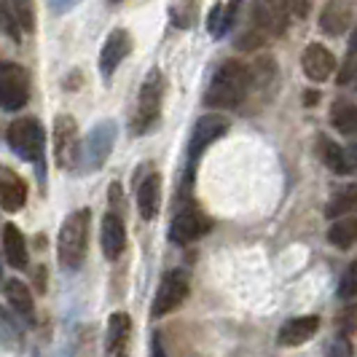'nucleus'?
I'll return each instance as SVG.
<instances>
[{
  "label": "nucleus",
  "instance_id": "nucleus-1",
  "mask_svg": "<svg viewBox=\"0 0 357 357\" xmlns=\"http://www.w3.org/2000/svg\"><path fill=\"white\" fill-rule=\"evenodd\" d=\"M252 84V73L248 65L236 62V59H229L223 62L218 70H215L213 81L207 86V94H204V105L210 107H220V110H231V107H239L242 100L248 97Z\"/></svg>",
  "mask_w": 357,
  "mask_h": 357
},
{
  "label": "nucleus",
  "instance_id": "nucleus-2",
  "mask_svg": "<svg viewBox=\"0 0 357 357\" xmlns=\"http://www.w3.org/2000/svg\"><path fill=\"white\" fill-rule=\"evenodd\" d=\"M89 231H91V210L81 207L62 223L59 239H56V255L62 268H78L86 261L89 250Z\"/></svg>",
  "mask_w": 357,
  "mask_h": 357
},
{
  "label": "nucleus",
  "instance_id": "nucleus-3",
  "mask_svg": "<svg viewBox=\"0 0 357 357\" xmlns=\"http://www.w3.org/2000/svg\"><path fill=\"white\" fill-rule=\"evenodd\" d=\"M116 135H119V129H116L113 121H100V124L94 126L86 135V140L78 145V156H75L78 172H97V169H102L107 156L113 153Z\"/></svg>",
  "mask_w": 357,
  "mask_h": 357
},
{
  "label": "nucleus",
  "instance_id": "nucleus-4",
  "mask_svg": "<svg viewBox=\"0 0 357 357\" xmlns=\"http://www.w3.org/2000/svg\"><path fill=\"white\" fill-rule=\"evenodd\" d=\"M161 100H164V75H161V70L153 68L145 75L140 100H137V113L132 119V132L135 135H145L148 129L156 126L161 116Z\"/></svg>",
  "mask_w": 357,
  "mask_h": 357
},
{
  "label": "nucleus",
  "instance_id": "nucleus-5",
  "mask_svg": "<svg viewBox=\"0 0 357 357\" xmlns=\"http://www.w3.org/2000/svg\"><path fill=\"white\" fill-rule=\"evenodd\" d=\"M6 137H8V145L19 159H40V153H43V126L38 124L36 119H17L8 126Z\"/></svg>",
  "mask_w": 357,
  "mask_h": 357
},
{
  "label": "nucleus",
  "instance_id": "nucleus-6",
  "mask_svg": "<svg viewBox=\"0 0 357 357\" xmlns=\"http://www.w3.org/2000/svg\"><path fill=\"white\" fill-rule=\"evenodd\" d=\"M30 100V78L14 62H0V107L19 110Z\"/></svg>",
  "mask_w": 357,
  "mask_h": 357
},
{
  "label": "nucleus",
  "instance_id": "nucleus-7",
  "mask_svg": "<svg viewBox=\"0 0 357 357\" xmlns=\"http://www.w3.org/2000/svg\"><path fill=\"white\" fill-rule=\"evenodd\" d=\"M226 132H229V121L218 113L199 119L197 126H194V135H191V143H188V178L194 175V167H197L199 156L204 153V148L213 145L215 140H220Z\"/></svg>",
  "mask_w": 357,
  "mask_h": 357
},
{
  "label": "nucleus",
  "instance_id": "nucleus-8",
  "mask_svg": "<svg viewBox=\"0 0 357 357\" xmlns=\"http://www.w3.org/2000/svg\"><path fill=\"white\" fill-rule=\"evenodd\" d=\"M185 298H188V277H185V271H169V274H164L159 290H156L151 314L164 317V314L175 312Z\"/></svg>",
  "mask_w": 357,
  "mask_h": 357
},
{
  "label": "nucleus",
  "instance_id": "nucleus-9",
  "mask_svg": "<svg viewBox=\"0 0 357 357\" xmlns=\"http://www.w3.org/2000/svg\"><path fill=\"white\" fill-rule=\"evenodd\" d=\"M210 229H213V220L197 207H188L175 215V220L169 226V239L178 245H191V242L202 239Z\"/></svg>",
  "mask_w": 357,
  "mask_h": 357
},
{
  "label": "nucleus",
  "instance_id": "nucleus-10",
  "mask_svg": "<svg viewBox=\"0 0 357 357\" xmlns=\"http://www.w3.org/2000/svg\"><path fill=\"white\" fill-rule=\"evenodd\" d=\"M54 161L56 167H70L78 156V126L73 116L54 119Z\"/></svg>",
  "mask_w": 357,
  "mask_h": 357
},
{
  "label": "nucleus",
  "instance_id": "nucleus-11",
  "mask_svg": "<svg viewBox=\"0 0 357 357\" xmlns=\"http://www.w3.org/2000/svg\"><path fill=\"white\" fill-rule=\"evenodd\" d=\"M301 68H304L309 81L322 84V81L331 78V73H333V68H336V59H333V54L328 52L325 46H320V43H309V46L304 49V54H301Z\"/></svg>",
  "mask_w": 357,
  "mask_h": 357
},
{
  "label": "nucleus",
  "instance_id": "nucleus-12",
  "mask_svg": "<svg viewBox=\"0 0 357 357\" xmlns=\"http://www.w3.org/2000/svg\"><path fill=\"white\" fill-rule=\"evenodd\" d=\"M129 339H132V320L124 312L110 314L105 336V357H126L129 355Z\"/></svg>",
  "mask_w": 357,
  "mask_h": 357
},
{
  "label": "nucleus",
  "instance_id": "nucleus-13",
  "mask_svg": "<svg viewBox=\"0 0 357 357\" xmlns=\"http://www.w3.org/2000/svg\"><path fill=\"white\" fill-rule=\"evenodd\" d=\"M132 52V38L126 30H113L110 36H107L105 46H102V54H100V73L110 78L116 68L124 62V56Z\"/></svg>",
  "mask_w": 357,
  "mask_h": 357
},
{
  "label": "nucleus",
  "instance_id": "nucleus-14",
  "mask_svg": "<svg viewBox=\"0 0 357 357\" xmlns=\"http://www.w3.org/2000/svg\"><path fill=\"white\" fill-rule=\"evenodd\" d=\"M27 202V185L14 169L0 167V207L8 213H19Z\"/></svg>",
  "mask_w": 357,
  "mask_h": 357
},
{
  "label": "nucleus",
  "instance_id": "nucleus-15",
  "mask_svg": "<svg viewBox=\"0 0 357 357\" xmlns=\"http://www.w3.org/2000/svg\"><path fill=\"white\" fill-rule=\"evenodd\" d=\"M352 17H355L352 0H328V6L322 8V14H320L322 33H328V36H341V33H347V27L352 24Z\"/></svg>",
  "mask_w": 357,
  "mask_h": 357
},
{
  "label": "nucleus",
  "instance_id": "nucleus-16",
  "mask_svg": "<svg viewBox=\"0 0 357 357\" xmlns=\"http://www.w3.org/2000/svg\"><path fill=\"white\" fill-rule=\"evenodd\" d=\"M100 239H102V252L107 261H116L126 248V229L124 220L116 213H107L102 218V229H100Z\"/></svg>",
  "mask_w": 357,
  "mask_h": 357
},
{
  "label": "nucleus",
  "instance_id": "nucleus-17",
  "mask_svg": "<svg viewBox=\"0 0 357 357\" xmlns=\"http://www.w3.org/2000/svg\"><path fill=\"white\" fill-rule=\"evenodd\" d=\"M317 328H320V317H314V314L293 317V320H287L280 328V336L277 339H280L282 347H301V344H306V341L317 333Z\"/></svg>",
  "mask_w": 357,
  "mask_h": 357
},
{
  "label": "nucleus",
  "instance_id": "nucleus-18",
  "mask_svg": "<svg viewBox=\"0 0 357 357\" xmlns=\"http://www.w3.org/2000/svg\"><path fill=\"white\" fill-rule=\"evenodd\" d=\"M161 207V178L151 172L148 178L137 185V210L145 220H153Z\"/></svg>",
  "mask_w": 357,
  "mask_h": 357
},
{
  "label": "nucleus",
  "instance_id": "nucleus-19",
  "mask_svg": "<svg viewBox=\"0 0 357 357\" xmlns=\"http://www.w3.org/2000/svg\"><path fill=\"white\" fill-rule=\"evenodd\" d=\"M3 252H6V261L11 264L14 268H24L27 266V242H24V236L19 231L14 223H8L6 229H3Z\"/></svg>",
  "mask_w": 357,
  "mask_h": 357
},
{
  "label": "nucleus",
  "instance_id": "nucleus-20",
  "mask_svg": "<svg viewBox=\"0 0 357 357\" xmlns=\"http://www.w3.org/2000/svg\"><path fill=\"white\" fill-rule=\"evenodd\" d=\"M6 298H8V304L14 306V312L22 314L24 320H33L36 317V301H33V293L27 290L24 282L8 280L6 282Z\"/></svg>",
  "mask_w": 357,
  "mask_h": 357
},
{
  "label": "nucleus",
  "instance_id": "nucleus-21",
  "mask_svg": "<svg viewBox=\"0 0 357 357\" xmlns=\"http://www.w3.org/2000/svg\"><path fill=\"white\" fill-rule=\"evenodd\" d=\"M320 156L328 164V169H333L336 175H349L352 172V159L347 156V151L339 143L328 140V137H320Z\"/></svg>",
  "mask_w": 357,
  "mask_h": 357
},
{
  "label": "nucleus",
  "instance_id": "nucleus-22",
  "mask_svg": "<svg viewBox=\"0 0 357 357\" xmlns=\"http://www.w3.org/2000/svg\"><path fill=\"white\" fill-rule=\"evenodd\" d=\"M357 204V185H344L339 188L333 199L328 202V207H325V215L328 218H341V215L352 213Z\"/></svg>",
  "mask_w": 357,
  "mask_h": 357
},
{
  "label": "nucleus",
  "instance_id": "nucleus-23",
  "mask_svg": "<svg viewBox=\"0 0 357 357\" xmlns=\"http://www.w3.org/2000/svg\"><path fill=\"white\" fill-rule=\"evenodd\" d=\"M328 242L341 248V250L352 248L357 242V218L355 220H339V223H333L331 231H328Z\"/></svg>",
  "mask_w": 357,
  "mask_h": 357
},
{
  "label": "nucleus",
  "instance_id": "nucleus-24",
  "mask_svg": "<svg viewBox=\"0 0 357 357\" xmlns=\"http://www.w3.org/2000/svg\"><path fill=\"white\" fill-rule=\"evenodd\" d=\"M0 344L8 347V349H14V352L22 349V331H19L14 317L3 306H0Z\"/></svg>",
  "mask_w": 357,
  "mask_h": 357
},
{
  "label": "nucleus",
  "instance_id": "nucleus-25",
  "mask_svg": "<svg viewBox=\"0 0 357 357\" xmlns=\"http://www.w3.org/2000/svg\"><path fill=\"white\" fill-rule=\"evenodd\" d=\"M331 121H333V126L339 129L341 135L355 137V135H357V107L355 105H344V102H341L339 107H333Z\"/></svg>",
  "mask_w": 357,
  "mask_h": 357
},
{
  "label": "nucleus",
  "instance_id": "nucleus-26",
  "mask_svg": "<svg viewBox=\"0 0 357 357\" xmlns=\"http://www.w3.org/2000/svg\"><path fill=\"white\" fill-rule=\"evenodd\" d=\"M234 19L229 14V6H223V3H215L213 11H210V17H207V30H210V36L213 38H223L229 30H231Z\"/></svg>",
  "mask_w": 357,
  "mask_h": 357
},
{
  "label": "nucleus",
  "instance_id": "nucleus-27",
  "mask_svg": "<svg viewBox=\"0 0 357 357\" xmlns=\"http://www.w3.org/2000/svg\"><path fill=\"white\" fill-rule=\"evenodd\" d=\"M169 17H172V24H175V27H183V30L194 27V22L199 19L197 0H178V3L172 6Z\"/></svg>",
  "mask_w": 357,
  "mask_h": 357
},
{
  "label": "nucleus",
  "instance_id": "nucleus-28",
  "mask_svg": "<svg viewBox=\"0 0 357 357\" xmlns=\"http://www.w3.org/2000/svg\"><path fill=\"white\" fill-rule=\"evenodd\" d=\"M0 36H8L11 40L22 38V24H19L14 8L6 6V3H0Z\"/></svg>",
  "mask_w": 357,
  "mask_h": 357
},
{
  "label": "nucleus",
  "instance_id": "nucleus-29",
  "mask_svg": "<svg viewBox=\"0 0 357 357\" xmlns=\"http://www.w3.org/2000/svg\"><path fill=\"white\" fill-rule=\"evenodd\" d=\"M339 298H347V301L357 298V261H352L349 266L344 268V274H341Z\"/></svg>",
  "mask_w": 357,
  "mask_h": 357
},
{
  "label": "nucleus",
  "instance_id": "nucleus-30",
  "mask_svg": "<svg viewBox=\"0 0 357 357\" xmlns=\"http://www.w3.org/2000/svg\"><path fill=\"white\" fill-rule=\"evenodd\" d=\"M11 8L17 14L22 30L33 33L36 30V14H33V0H11Z\"/></svg>",
  "mask_w": 357,
  "mask_h": 357
},
{
  "label": "nucleus",
  "instance_id": "nucleus-31",
  "mask_svg": "<svg viewBox=\"0 0 357 357\" xmlns=\"http://www.w3.org/2000/svg\"><path fill=\"white\" fill-rule=\"evenodd\" d=\"M339 328L344 336H349V333H357V304H349L344 312H341L339 317Z\"/></svg>",
  "mask_w": 357,
  "mask_h": 357
},
{
  "label": "nucleus",
  "instance_id": "nucleus-32",
  "mask_svg": "<svg viewBox=\"0 0 357 357\" xmlns=\"http://www.w3.org/2000/svg\"><path fill=\"white\" fill-rule=\"evenodd\" d=\"M328 357H355V352H352V344H349V339H347L344 333L333 339V344H331V352H328Z\"/></svg>",
  "mask_w": 357,
  "mask_h": 357
},
{
  "label": "nucleus",
  "instance_id": "nucleus-33",
  "mask_svg": "<svg viewBox=\"0 0 357 357\" xmlns=\"http://www.w3.org/2000/svg\"><path fill=\"white\" fill-rule=\"evenodd\" d=\"M285 8L290 17L306 19V14H309V0H285Z\"/></svg>",
  "mask_w": 357,
  "mask_h": 357
},
{
  "label": "nucleus",
  "instance_id": "nucleus-34",
  "mask_svg": "<svg viewBox=\"0 0 357 357\" xmlns=\"http://www.w3.org/2000/svg\"><path fill=\"white\" fill-rule=\"evenodd\" d=\"M78 3H81V0H49L54 14H65V11H70L73 6H78Z\"/></svg>",
  "mask_w": 357,
  "mask_h": 357
},
{
  "label": "nucleus",
  "instance_id": "nucleus-35",
  "mask_svg": "<svg viewBox=\"0 0 357 357\" xmlns=\"http://www.w3.org/2000/svg\"><path fill=\"white\" fill-rule=\"evenodd\" d=\"M107 199H110V207L116 204V210H113V213L119 215V207H121V185H119V183H113V185H110V194H107Z\"/></svg>",
  "mask_w": 357,
  "mask_h": 357
},
{
  "label": "nucleus",
  "instance_id": "nucleus-36",
  "mask_svg": "<svg viewBox=\"0 0 357 357\" xmlns=\"http://www.w3.org/2000/svg\"><path fill=\"white\" fill-rule=\"evenodd\" d=\"M304 100L309 102V105H312V102H317V100H320V94H306Z\"/></svg>",
  "mask_w": 357,
  "mask_h": 357
},
{
  "label": "nucleus",
  "instance_id": "nucleus-37",
  "mask_svg": "<svg viewBox=\"0 0 357 357\" xmlns=\"http://www.w3.org/2000/svg\"><path fill=\"white\" fill-rule=\"evenodd\" d=\"M352 84H355V89H357V65H355V75H352Z\"/></svg>",
  "mask_w": 357,
  "mask_h": 357
},
{
  "label": "nucleus",
  "instance_id": "nucleus-38",
  "mask_svg": "<svg viewBox=\"0 0 357 357\" xmlns=\"http://www.w3.org/2000/svg\"><path fill=\"white\" fill-rule=\"evenodd\" d=\"M355 49H357V38H355V40H352V52H355Z\"/></svg>",
  "mask_w": 357,
  "mask_h": 357
},
{
  "label": "nucleus",
  "instance_id": "nucleus-39",
  "mask_svg": "<svg viewBox=\"0 0 357 357\" xmlns=\"http://www.w3.org/2000/svg\"><path fill=\"white\" fill-rule=\"evenodd\" d=\"M113 3H119V0H113Z\"/></svg>",
  "mask_w": 357,
  "mask_h": 357
}]
</instances>
